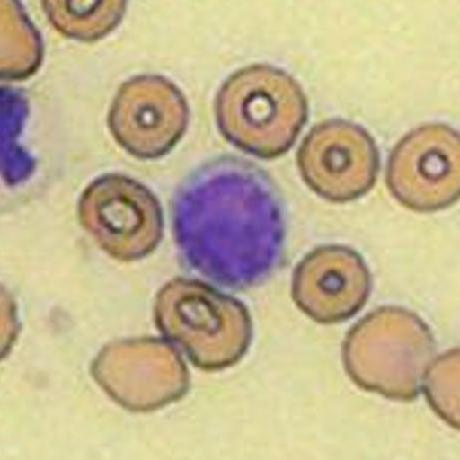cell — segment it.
Segmentation results:
<instances>
[{
  "label": "cell",
  "mask_w": 460,
  "mask_h": 460,
  "mask_svg": "<svg viewBox=\"0 0 460 460\" xmlns=\"http://www.w3.org/2000/svg\"><path fill=\"white\" fill-rule=\"evenodd\" d=\"M183 252L208 276L234 289L267 279L286 237L279 192L260 168L227 158L184 190L176 209Z\"/></svg>",
  "instance_id": "obj_1"
},
{
  "label": "cell",
  "mask_w": 460,
  "mask_h": 460,
  "mask_svg": "<svg viewBox=\"0 0 460 460\" xmlns=\"http://www.w3.org/2000/svg\"><path fill=\"white\" fill-rule=\"evenodd\" d=\"M0 75L22 81L38 72L43 59L40 33L19 2L0 3Z\"/></svg>",
  "instance_id": "obj_12"
},
{
  "label": "cell",
  "mask_w": 460,
  "mask_h": 460,
  "mask_svg": "<svg viewBox=\"0 0 460 460\" xmlns=\"http://www.w3.org/2000/svg\"><path fill=\"white\" fill-rule=\"evenodd\" d=\"M41 5L53 28L83 42L97 41L112 32L128 8V3L119 0H47Z\"/></svg>",
  "instance_id": "obj_11"
},
{
  "label": "cell",
  "mask_w": 460,
  "mask_h": 460,
  "mask_svg": "<svg viewBox=\"0 0 460 460\" xmlns=\"http://www.w3.org/2000/svg\"><path fill=\"white\" fill-rule=\"evenodd\" d=\"M437 345L429 325L402 307L384 306L349 332L342 348L345 370L367 392L411 401L422 389Z\"/></svg>",
  "instance_id": "obj_3"
},
{
  "label": "cell",
  "mask_w": 460,
  "mask_h": 460,
  "mask_svg": "<svg viewBox=\"0 0 460 460\" xmlns=\"http://www.w3.org/2000/svg\"><path fill=\"white\" fill-rule=\"evenodd\" d=\"M154 315L157 330L203 370L236 365L252 341V320L246 306L199 280L168 281L155 297Z\"/></svg>",
  "instance_id": "obj_4"
},
{
  "label": "cell",
  "mask_w": 460,
  "mask_h": 460,
  "mask_svg": "<svg viewBox=\"0 0 460 460\" xmlns=\"http://www.w3.org/2000/svg\"><path fill=\"white\" fill-rule=\"evenodd\" d=\"M422 388L433 410L451 427L459 429V350L433 361Z\"/></svg>",
  "instance_id": "obj_13"
},
{
  "label": "cell",
  "mask_w": 460,
  "mask_h": 460,
  "mask_svg": "<svg viewBox=\"0 0 460 460\" xmlns=\"http://www.w3.org/2000/svg\"><path fill=\"white\" fill-rule=\"evenodd\" d=\"M78 219L101 249L120 261L153 253L164 235V211L155 194L129 176H100L78 201Z\"/></svg>",
  "instance_id": "obj_5"
},
{
  "label": "cell",
  "mask_w": 460,
  "mask_h": 460,
  "mask_svg": "<svg viewBox=\"0 0 460 460\" xmlns=\"http://www.w3.org/2000/svg\"><path fill=\"white\" fill-rule=\"evenodd\" d=\"M112 401L132 412H152L181 400L190 373L180 352L161 339L138 338L106 345L92 367Z\"/></svg>",
  "instance_id": "obj_6"
},
{
  "label": "cell",
  "mask_w": 460,
  "mask_h": 460,
  "mask_svg": "<svg viewBox=\"0 0 460 460\" xmlns=\"http://www.w3.org/2000/svg\"><path fill=\"white\" fill-rule=\"evenodd\" d=\"M386 184L406 208L433 212L453 206L460 194V138L444 123H428L392 150Z\"/></svg>",
  "instance_id": "obj_7"
},
{
  "label": "cell",
  "mask_w": 460,
  "mask_h": 460,
  "mask_svg": "<svg viewBox=\"0 0 460 460\" xmlns=\"http://www.w3.org/2000/svg\"><path fill=\"white\" fill-rule=\"evenodd\" d=\"M190 106L181 88L157 75L123 83L108 115L112 137L139 159L163 157L180 143L190 123Z\"/></svg>",
  "instance_id": "obj_9"
},
{
  "label": "cell",
  "mask_w": 460,
  "mask_h": 460,
  "mask_svg": "<svg viewBox=\"0 0 460 460\" xmlns=\"http://www.w3.org/2000/svg\"><path fill=\"white\" fill-rule=\"evenodd\" d=\"M296 161L307 187L336 203L364 197L375 187L380 168L374 137L344 119L325 120L309 130Z\"/></svg>",
  "instance_id": "obj_8"
},
{
  "label": "cell",
  "mask_w": 460,
  "mask_h": 460,
  "mask_svg": "<svg viewBox=\"0 0 460 460\" xmlns=\"http://www.w3.org/2000/svg\"><path fill=\"white\" fill-rule=\"evenodd\" d=\"M220 134L243 152L263 159L294 146L308 119L302 85L279 67L258 64L236 70L215 102Z\"/></svg>",
  "instance_id": "obj_2"
},
{
  "label": "cell",
  "mask_w": 460,
  "mask_h": 460,
  "mask_svg": "<svg viewBox=\"0 0 460 460\" xmlns=\"http://www.w3.org/2000/svg\"><path fill=\"white\" fill-rule=\"evenodd\" d=\"M373 288L367 265L360 254L342 245L317 247L295 270L291 296L313 321L339 323L366 305Z\"/></svg>",
  "instance_id": "obj_10"
}]
</instances>
